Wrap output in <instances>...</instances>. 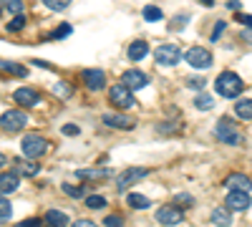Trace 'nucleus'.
I'll use <instances>...</instances> for the list:
<instances>
[{
    "instance_id": "nucleus-29",
    "label": "nucleus",
    "mask_w": 252,
    "mask_h": 227,
    "mask_svg": "<svg viewBox=\"0 0 252 227\" xmlns=\"http://www.w3.org/2000/svg\"><path fill=\"white\" fill-rule=\"evenodd\" d=\"M43 5L51 10H66L71 5V0H43Z\"/></svg>"
},
{
    "instance_id": "nucleus-33",
    "label": "nucleus",
    "mask_w": 252,
    "mask_h": 227,
    "mask_svg": "<svg viewBox=\"0 0 252 227\" xmlns=\"http://www.w3.org/2000/svg\"><path fill=\"white\" fill-rule=\"evenodd\" d=\"M187 23H189V15H177L172 23H169V31H182Z\"/></svg>"
},
{
    "instance_id": "nucleus-13",
    "label": "nucleus",
    "mask_w": 252,
    "mask_h": 227,
    "mask_svg": "<svg viewBox=\"0 0 252 227\" xmlns=\"http://www.w3.org/2000/svg\"><path fill=\"white\" fill-rule=\"evenodd\" d=\"M81 76H83V81H86V89H91V91H98V89H103V84H106V73H103L101 68H86Z\"/></svg>"
},
{
    "instance_id": "nucleus-43",
    "label": "nucleus",
    "mask_w": 252,
    "mask_h": 227,
    "mask_svg": "<svg viewBox=\"0 0 252 227\" xmlns=\"http://www.w3.org/2000/svg\"><path fill=\"white\" fill-rule=\"evenodd\" d=\"M227 8H229V10H235V13H240V8H242V5H240V0H229Z\"/></svg>"
},
{
    "instance_id": "nucleus-20",
    "label": "nucleus",
    "mask_w": 252,
    "mask_h": 227,
    "mask_svg": "<svg viewBox=\"0 0 252 227\" xmlns=\"http://www.w3.org/2000/svg\"><path fill=\"white\" fill-rule=\"evenodd\" d=\"M235 114L242 119V121H250L252 119V98H242L235 104Z\"/></svg>"
},
{
    "instance_id": "nucleus-23",
    "label": "nucleus",
    "mask_w": 252,
    "mask_h": 227,
    "mask_svg": "<svg viewBox=\"0 0 252 227\" xmlns=\"http://www.w3.org/2000/svg\"><path fill=\"white\" fill-rule=\"evenodd\" d=\"M126 202H129V207H134V210H146L149 207V197H144V195H129L126 197Z\"/></svg>"
},
{
    "instance_id": "nucleus-46",
    "label": "nucleus",
    "mask_w": 252,
    "mask_h": 227,
    "mask_svg": "<svg viewBox=\"0 0 252 227\" xmlns=\"http://www.w3.org/2000/svg\"><path fill=\"white\" fill-rule=\"evenodd\" d=\"M3 164H5V157H3V154H0V167H3Z\"/></svg>"
},
{
    "instance_id": "nucleus-12",
    "label": "nucleus",
    "mask_w": 252,
    "mask_h": 227,
    "mask_svg": "<svg viewBox=\"0 0 252 227\" xmlns=\"http://www.w3.org/2000/svg\"><path fill=\"white\" fill-rule=\"evenodd\" d=\"M224 187H227V190H235V192H250V190H252V182H250L247 174L232 172V174L224 179Z\"/></svg>"
},
{
    "instance_id": "nucleus-1",
    "label": "nucleus",
    "mask_w": 252,
    "mask_h": 227,
    "mask_svg": "<svg viewBox=\"0 0 252 227\" xmlns=\"http://www.w3.org/2000/svg\"><path fill=\"white\" fill-rule=\"evenodd\" d=\"M215 89L222 98H237L242 91H245V84L242 78L235 73V71H222L215 81Z\"/></svg>"
},
{
    "instance_id": "nucleus-48",
    "label": "nucleus",
    "mask_w": 252,
    "mask_h": 227,
    "mask_svg": "<svg viewBox=\"0 0 252 227\" xmlns=\"http://www.w3.org/2000/svg\"><path fill=\"white\" fill-rule=\"evenodd\" d=\"M0 3H3V0H0Z\"/></svg>"
},
{
    "instance_id": "nucleus-16",
    "label": "nucleus",
    "mask_w": 252,
    "mask_h": 227,
    "mask_svg": "<svg viewBox=\"0 0 252 227\" xmlns=\"http://www.w3.org/2000/svg\"><path fill=\"white\" fill-rule=\"evenodd\" d=\"M18 184H20L18 172H3L0 174V195H13L18 190Z\"/></svg>"
},
{
    "instance_id": "nucleus-7",
    "label": "nucleus",
    "mask_w": 252,
    "mask_h": 227,
    "mask_svg": "<svg viewBox=\"0 0 252 227\" xmlns=\"http://www.w3.org/2000/svg\"><path fill=\"white\" fill-rule=\"evenodd\" d=\"M154 56H157V61L161 66H177L179 58H182V48L174 46V43H164L154 51Z\"/></svg>"
},
{
    "instance_id": "nucleus-22",
    "label": "nucleus",
    "mask_w": 252,
    "mask_h": 227,
    "mask_svg": "<svg viewBox=\"0 0 252 227\" xmlns=\"http://www.w3.org/2000/svg\"><path fill=\"white\" fill-rule=\"evenodd\" d=\"M40 172V167L35 164V159H31V162H20L18 159V174H23V177H35Z\"/></svg>"
},
{
    "instance_id": "nucleus-38",
    "label": "nucleus",
    "mask_w": 252,
    "mask_h": 227,
    "mask_svg": "<svg viewBox=\"0 0 252 227\" xmlns=\"http://www.w3.org/2000/svg\"><path fill=\"white\" fill-rule=\"evenodd\" d=\"M61 131L66 134V136H76V134H78V127H76V124H66V127H63Z\"/></svg>"
},
{
    "instance_id": "nucleus-37",
    "label": "nucleus",
    "mask_w": 252,
    "mask_h": 227,
    "mask_svg": "<svg viewBox=\"0 0 252 227\" xmlns=\"http://www.w3.org/2000/svg\"><path fill=\"white\" fill-rule=\"evenodd\" d=\"M124 222H121V217H116V215H109L106 220H103V227H121Z\"/></svg>"
},
{
    "instance_id": "nucleus-28",
    "label": "nucleus",
    "mask_w": 252,
    "mask_h": 227,
    "mask_svg": "<svg viewBox=\"0 0 252 227\" xmlns=\"http://www.w3.org/2000/svg\"><path fill=\"white\" fill-rule=\"evenodd\" d=\"M86 207H91V210L106 207V197H101V195H91V197H86Z\"/></svg>"
},
{
    "instance_id": "nucleus-8",
    "label": "nucleus",
    "mask_w": 252,
    "mask_h": 227,
    "mask_svg": "<svg viewBox=\"0 0 252 227\" xmlns=\"http://www.w3.org/2000/svg\"><path fill=\"white\" fill-rule=\"evenodd\" d=\"M146 174H149V169H144V167H131V169H124V172L116 177V187H119V190H129V187H134L136 182H141Z\"/></svg>"
},
{
    "instance_id": "nucleus-3",
    "label": "nucleus",
    "mask_w": 252,
    "mask_h": 227,
    "mask_svg": "<svg viewBox=\"0 0 252 227\" xmlns=\"http://www.w3.org/2000/svg\"><path fill=\"white\" fill-rule=\"evenodd\" d=\"M48 147H51V144H48L43 136L28 134V136L23 139V144H20V152H23V157H28V159H40V157L48 152Z\"/></svg>"
},
{
    "instance_id": "nucleus-30",
    "label": "nucleus",
    "mask_w": 252,
    "mask_h": 227,
    "mask_svg": "<svg viewBox=\"0 0 252 227\" xmlns=\"http://www.w3.org/2000/svg\"><path fill=\"white\" fill-rule=\"evenodd\" d=\"M23 28H26V18L23 15H15L10 23H8V31L10 33H18V31H23Z\"/></svg>"
},
{
    "instance_id": "nucleus-36",
    "label": "nucleus",
    "mask_w": 252,
    "mask_h": 227,
    "mask_svg": "<svg viewBox=\"0 0 252 227\" xmlns=\"http://www.w3.org/2000/svg\"><path fill=\"white\" fill-rule=\"evenodd\" d=\"M224 28H227L224 20H217V23H215V31H212V40H217V38L224 33Z\"/></svg>"
},
{
    "instance_id": "nucleus-15",
    "label": "nucleus",
    "mask_w": 252,
    "mask_h": 227,
    "mask_svg": "<svg viewBox=\"0 0 252 227\" xmlns=\"http://www.w3.org/2000/svg\"><path fill=\"white\" fill-rule=\"evenodd\" d=\"M157 220H159L161 225H179V222L184 220V212H182L179 207H161V210L157 212Z\"/></svg>"
},
{
    "instance_id": "nucleus-2",
    "label": "nucleus",
    "mask_w": 252,
    "mask_h": 227,
    "mask_svg": "<svg viewBox=\"0 0 252 227\" xmlns=\"http://www.w3.org/2000/svg\"><path fill=\"white\" fill-rule=\"evenodd\" d=\"M217 139L229 144V147H240V144H245V134L242 129H237V124H232L229 119H220L217 121V129H215Z\"/></svg>"
},
{
    "instance_id": "nucleus-26",
    "label": "nucleus",
    "mask_w": 252,
    "mask_h": 227,
    "mask_svg": "<svg viewBox=\"0 0 252 227\" xmlns=\"http://www.w3.org/2000/svg\"><path fill=\"white\" fill-rule=\"evenodd\" d=\"M161 8H157V5H146L144 8V20H149V23H157V20H161Z\"/></svg>"
},
{
    "instance_id": "nucleus-14",
    "label": "nucleus",
    "mask_w": 252,
    "mask_h": 227,
    "mask_svg": "<svg viewBox=\"0 0 252 227\" xmlns=\"http://www.w3.org/2000/svg\"><path fill=\"white\" fill-rule=\"evenodd\" d=\"M13 98L20 104V109H31V106H35L38 104V91L35 89H18L15 94H13Z\"/></svg>"
},
{
    "instance_id": "nucleus-40",
    "label": "nucleus",
    "mask_w": 252,
    "mask_h": 227,
    "mask_svg": "<svg viewBox=\"0 0 252 227\" xmlns=\"http://www.w3.org/2000/svg\"><path fill=\"white\" fill-rule=\"evenodd\" d=\"M56 94H58V96H71V86H68V84H58V86H56Z\"/></svg>"
},
{
    "instance_id": "nucleus-47",
    "label": "nucleus",
    "mask_w": 252,
    "mask_h": 227,
    "mask_svg": "<svg viewBox=\"0 0 252 227\" xmlns=\"http://www.w3.org/2000/svg\"><path fill=\"white\" fill-rule=\"evenodd\" d=\"M0 13H3V8H0Z\"/></svg>"
},
{
    "instance_id": "nucleus-19",
    "label": "nucleus",
    "mask_w": 252,
    "mask_h": 227,
    "mask_svg": "<svg viewBox=\"0 0 252 227\" xmlns=\"http://www.w3.org/2000/svg\"><path fill=\"white\" fill-rule=\"evenodd\" d=\"M232 210H222V207H217V210H212V225L215 227H229L232 225V215H229Z\"/></svg>"
},
{
    "instance_id": "nucleus-5",
    "label": "nucleus",
    "mask_w": 252,
    "mask_h": 227,
    "mask_svg": "<svg viewBox=\"0 0 252 227\" xmlns=\"http://www.w3.org/2000/svg\"><path fill=\"white\" fill-rule=\"evenodd\" d=\"M26 124H28V116L20 109H10V111H5L3 116H0V127H3L5 131H20Z\"/></svg>"
},
{
    "instance_id": "nucleus-42",
    "label": "nucleus",
    "mask_w": 252,
    "mask_h": 227,
    "mask_svg": "<svg viewBox=\"0 0 252 227\" xmlns=\"http://www.w3.org/2000/svg\"><path fill=\"white\" fill-rule=\"evenodd\" d=\"M73 227H98L96 222H91V220H76L73 222Z\"/></svg>"
},
{
    "instance_id": "nucleus-45",
    "label": "nucleus",
    "mask_w": 252,
    "mask_h": 227,
    "mask_svg": "<svg viewBox=\"0 0 252 227\" xmlns=\"http://www.w3.org/2000/svg\"><path fill=\"white\" fill-rule=\"evenodd\" d=\"M202 3H204L207 8H212V5H215V0H202Z\"/></svg>"
},
{
    "instance_id": "nucleus-24",
    "label": "nucleus",
    "mask_w": 252,
    "mask_h": 227,
    "mask_svg": "<svg viewBox=\"0 0 252 227\" xmlns=\"http://www.w3.org/2000/svg\"><path fill=\"white\" fill-rule=\"evenodd\" d=\"M0 68L13 73V76H28V68H23L20 64H13V61H0Z\"/></svg>"
},
{
    "instance_id": "nucleus-9",
    "label": "nucleus",
    "mask_w": 252,
    "mask_h": 227,
    "mask_svg": "<svg viewBox=\"0 0 252 227\" xmlns=\"http://www.w3.org/2000/svg\"><path fill=\"white\" fill-rule=\"evenodd\" d=\"M250 204H252L250 192H235V190L227 192V199H224V207H227V210H232V212H245Z\"/></svg>"
},
{
    "instance_id": "nucleus-11",
    "label": "nucleus",
    "mask_w": 252,
    "mask_h": 227,
    "mask_svg": "<svg viewBox=\"0 0 252 227\" xmlns=\"http://www.w3.org/2000/svg\"><path fill=\"white\" fill-rule=\"evenodd\" d=\"M121 81H124V84L129 86L131 91H136V89H144L146 84H149V76L141 73V71H136V68H129V71H124Z\"/></svg>"
},
{
    "instance_id": "nucleus-10",
    "label": "nucleus",
    "mask_w": 252,
    "mask_h": 227,
    "mask_svg": "<svg viewBox=\"0 0 252 227\" xmlns=\"http://www.w3.org/2000/svg\"><path fill=\"white\" fill-rule=\"evenodd\" d=\"M103 124L111 129H121V131H131L136 127V119L134 116H126V114H103Z\"/></svg>"
},
{
    "instance_id": "nucleus-18",
    "label": "nucleus",
    "mask_w": 252,
    "mask_h": 227,
    "mask_svg": "<svg viewBox=\"0 0 252 227\" xmlns=\"http://www.w3.org/2000/svg\"><path fill=\"white\" fill-rule=\"evenodd\" d=\"M146 53H149L146 40H134V43L129 46V51H126V56H129L131 61H141V58H146Z\"/></svg>"
},
{
    "instance_id": "nucleus-4",
    "label": "nucleus",
    "mask_w": 252,
    "mask_h": 227,
    "mask_svg": "<svg viewBox=\"0 0 252 227\" xmlns=\"http://www.w3.org/2000/svg\"><path fill=\"white\" fill-rule=\"evenodd\" d=\"M109 101L121 111V109H131L134 106V96H131V89L126 84H114L109 89Z\"/></svg>"
},
{
    "instance_id": "nucleus-35",
    "label": "nucleus",
    "mask_w": 252,
    "mask_h": 227,
    "mask_svg": "<svg viewBox=\"0 0 252 227\" xmlns=\"http://www.w3.org/2000/svg\"><path fill=\"white\" fill-rule=\"evenodd\" d=\"M66 35H71V26H68V23L58 26V31H53V33H51V38H66Z\"/></svg>"
},
{
    "instance_id": "nucleus-41",
    "label": "nucleus",
    "mask_w": 252,
    "mask_h": 227,
    "mask_svg": "<svg viewBox=\"0 0 252 227\" xmlns=\"http://www.w3.org/2000/svg\"><path fill=\"white\" fill-rule=\"evenodd\" d=\"M237 20L242 26H247V28H252V15H245V13H237Z\"/></svg>"
},
{
    "instance_id": "nucleus-44",
    "label": "nucleus",
    "mask_w": 252,
    "mask_h": 227,
    "mask_svg": "<svg viewBox=\"0 0 252 227\" xmlns=\"http://www.w3.org/2000/svg\"><path fill=\"white\" fill-rule=\"evenodd\" d=\"M242 40H247V43H252V28H245V31H242Z\"/></svg>"
},
{
    "instance_id": "nucleus-17",
    "label": "nucleus",
    "mask_w": 252,
    "mask_h": 227,
    "mask_svg": "<svg viewBox=\"0 0 252 227\" xmlns=\"http://www.w3.org/2000/svg\"><path fill=\"white\" fill-rule=\"evenodd\" d=\"M43 222L48 227H66L68 225V217H66V212H61V210H48L46 217H43Z\"/></svg>"
},
{
    "instance_id": "nucleus-27",
    "label": "nucleus",
    "mask_w": 252,
    "mask_h": 227,
    "mask_svg": "<svg viewBox=\"0 0 252 227\" xmlns=\"http://www.w3.org/2000/svg\"><path fill=\"white\" fill-rule=\"evenodd\" d=\"M10 215H13V207H10V202L0 195V222H8L10 220Z\"/></svg>"
},
{
    "instance_id": "nucleus-32",
    "label": "nucleus",
    "mask_w": 252,
    "mask_h": 227,
    "mask_svg": "<svg viewBox=\"0 0 252 227\" xmlns=\"http://www.w3.org/2000/svg\"><path fill=\"white\" fill-rule=\"evenodd\" d=\"M63 192H66L68 197H73V199H78V197L86 195V192H83V187H73V184H63Z\"/></svg>"
},
{
    "instance_id": "nucleus-25",
    "label": "nucleus",
    "mask_w": 252,
    "mask_h": 227,
    "mask_svg": "<svg viewBox=\"0 0 252 227\" xmlns=\"http://www.w3.org/2000/svg\"><path fill=\"white\" fill-rule=\"evenodd\" d=\"M194 106L199 111H209V109L215 106V101H212V96H209V94H197L194 96Z\"/></svg>"
},
{
    "instance_id": "nucleus-6",
    "label": "nucleus",
    "mask_w": 252,
    "mask_h": 227,
    "mask_svg": "<svg viewBox=\"0 0 252 227\" xmlns=\"http://www.w3.org/2000/svg\"><path fill=\"white\" fill-rule=\"evenodd\" d=\"M184 61H187L192 68L204 71V68L212 66V53H209L207 48H189V51L184 53Z\"/></svg>"
},
{
    "instance_id": "nucleus-21",
    "label": "nucleus",
    "mask_w": 252,
    "mask_h": 227,
    "mask_svg": "<svg viewBox=\"0 0 252 227\" xmlns=\"http://www.w3.org/2000/svg\"><path fill=\"white\" fill-rule=\"evenodd\" d=\"M78 179H106L111 177V169H78Z\"/></svg>"
},
{
    "instance_id": "nucleus-39",
    "label": "nucleus",
    "mask_w": 252,
    "mask_h": 227,
    "mask_svg": "<svg viewBox=\"0 0 252 227\" xmlns=\"http://www.w3.org/2000/svg\"><path fill=\"white\" fill-rule=\"evenodd\" d=\"M15 227H40V220L31 217V220H23V222H18Z\"/></svg>"
},
{
    "instance_id": "nucleus-34",
    "label": "nucleus",
    "mask_w": 252,
    "mask_h": 227,
    "mask_svg": "<svg viewBox=\"0 0 252 227\" xmlns=\"http://www.w3.org/2000/svg\"><path fill=\"white\" fill-rule=\"evenodd\" d=\"M187 86L194 89V91L204 89V76H192V78H187Z\"/></svg>"
},
{
    "instance_id": "nucleus-31",
    "label": "nucleus",
    "mask_w": 252,
    "mask_h": 227,
    "mask_svg": "<svg viewBox=\"0 0 252 227\" xmlns=\"http://www.w3.org/2000/svg\"><path fill=\"white\" fill-rule=\"evenodd\" d=\"M3 5H5L10 13H15V15L23 13V0H3Z\"/></svg>"
}]
</instances>
